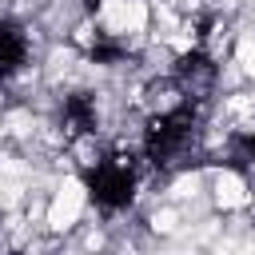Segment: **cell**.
<instances>
[{"instance_id": "obj_1", "label": "cell", "mask_w": 255, "mask_h": 255, "mask_svg": "<svg viewBox=\"0 0 255 255\" xmlns=\"http://www.w3.org/2000/svg\"><path fill=\"white\" fill-rule=\"evenodd\" d=\"M195 135H199V104L179 100V104H171L147 120L139 147H143V159L151 167H175L191 151Z\"/></svg>"}, {"instance_id": "obj_2", "label": "cell", "mask_w": 255, "mask_h": 255, "mask_svg": "<svg viewBox=\"0 0 255 255\" xmlns=\"http://www.w3.org/2000/svg\"><path fill=\"white\" fill-rule=\"evenodd\" d=\"M80 183L88 191V203L104 215L128 211L139 187V163L128 151H104L96 163H88L80 171Z\"/></svg>"}, {"instance_id": "obj_3", "label": "cell", "mask_w": 255, "mask_h": 255, "mask_svg": "<svg viewBox=\"0 0 255 255\" xmlns=\"http://www.w3.org/2000/svg\"><path fill=\"white\" fill-rule=\"evenodd\" d=\"M171 80H175V88L183 92V100L199 104V100H207V96L215 92V84H219V64H215V56H207L203 48H191V52H183V56L171 64Z\"/></svg>"}, {"instance_id": "obj_4", "label": "cell", "mask_w": 255, "mask_h": 255, "mask_svg": "<svg viewBox=\"0 0 255 255\" xmlns=\"http://www.w3.org/2000/svg\"><path fill=\"white\" fill-rule=\"evenodd\" d=\"M28 56H32L28 28L20 20H12V16H0V84L16 80L28 68Z\"/></svg>"}, {"instance_id": "obj_5", "label": "cell", "mask_w": 255, "mask_h": 255, "mask_svg": "<svg viewBox=\"0 0 255 255\" xmlns=\"http://www.w3.org/2000/svg\"><path fill=\"white\" fill-rule=\"evenodd\" d=\"M64 124L76 131V135H92L100 128V108H96V96L92 92H72L64 96Z\"/></svg>"}, {"instance_id": "obj_6", "label": "cell", "mask_w": 255, "mask_h": 255, "mask_svg": "<svg viewBox=\"0 0 255 255\" xmlns=\"http://www.w3.org/2000/svg\"><path fill=\"white\" fill-rule=\"evenodd\" d=\"M223 163L239 175L255 171V128H243V131H231L227 135V147H223Z\"/></svg>"}, {"instance_id": "obj_7", "label": "cell", "mask_w": 255, "mask_h": 255, "mask_svg": "<svg viewBox=\"0 0 255 255\" xmlns=\"http://www.w3.org/2000/svg\"><path fill=\"white\" fill-rule=\"evenodd\" d=\"M100 4H104V0H92V8H100Z\"/></svg>"}]
</instances>
